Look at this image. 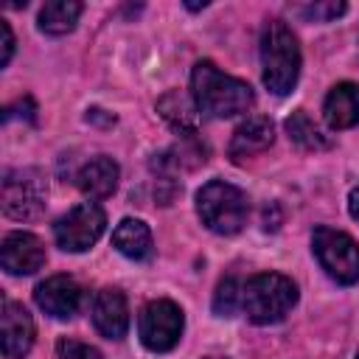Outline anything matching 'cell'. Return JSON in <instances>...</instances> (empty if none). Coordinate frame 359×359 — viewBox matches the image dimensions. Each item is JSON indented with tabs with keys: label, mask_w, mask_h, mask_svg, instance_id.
Wrapping results in <instances>:
<instances>
[{
	"label": "cell",
	"mask_w": 359,
	"mask_h": 359,
	"mask_svg": "<svg viewBox=\"0 0 359 359\" xmlns=\"http://www.w3.org/2000/svg\"><path fill=\"white\" fill-rule=\"evenodd\" d=\"M191 98L205 118H233L252 107V87L222 73L213 62H196L191 73Z\"/></svg>",
	"instance_id": "1"
},
{
	"label": "cell",
	"mask_w": 359,
	"mask_h": 359,
	"mask_svg": "<svg viewBox=\"0 0 359 359\" xmlns=\"http://www.w3.org/2000/svg\"><path fill=\"white\" fill-rule=\"evenodd\" d=\"M261 79L269 93L286 95L300 76V45L283 20H269L261 31Z\"/></svg>",
	"instance_id": "2"
},
{
	"label": "cell",
	"mask_w": 359,
	"mask_h": 359,
	"mask_svg": "<svg viewBox=\"0 0 359 359\" xmlns=\"http://www.w3.org/2000/svg\"><path fill=\"white\" fill-rule=\"evenodd\" d=\"M294 303H297V286L286 275L261 272L252 275L247 283H241V311L255 325L280 323Z\"/></svg>",
	"instance_id": "3"
},
{
	"label": "cell",
	"mask_w": 359,
	"mask_h": 359,
	"mask_svg": "<svg viewBox=\"0 0 359 359\" xmlns=\"http://www.w3.org/2000/svg\"><path fill=\"white\" fill-rule=\"evenodd\" d=\"M196 213L208 230H213L219 236H233L247 222L250 199L241 188H236L224 180H210L196 194Z\"/></svg>",
	"instance_id": "4"
},
{
	"label": "cell",
	"mask_w": 359,
	"mask_h": 359,
	"mask_svg": "<svg viewBox=\"0 0 359 359\" xmlns=\"http://www.w3.org/2000/svg\"><path fill=\"white\" fill-rule=\"evenodd\" d=\"M48 185L36 168H14L3 177V213L17 222L39 219L45 210Z\"/></svg>",
	"instance_id": "5"
},
{
	"label": "cell",
	"mask_w": 359,
	"mask_h": 359,
	"mask_svg": "<svg viewBox=\"0 0 359 359\" xmlns=\"http://www.w3.org/2000/svg\"><path fill=\"white\" fill-rule=\"evenodd\" d=\"M311 247H314L320 266L337 283L351 286L359 280V244L348 233L331 230V227H317L311 236Z\"/></svg>",
	"instance_id": "6"
},
{
	"label": "cell",
	"mask_w": 359,
	"mask_h": 359,
	"mask_svg": "<svg viewBox=\"0 0 359 359\" xmlns=\"http://www.w3.org/2000/svg\"><path fill=\"white\" fill-rule=\"evenodd\" d=\"M107 227V213L95 202L76 205L53 224V238L65 252H84L90 250Z\"/></svg>",
	"instance_id": "7"
},
{
	"label": "cell",
	"mask_w": 359,
	"mask_h": 359,
	"mask_svg": "<svg viewBox=\"0 0 359 359\" xmlns=\"http://www.w3.org/2000/svg\"><path fill=\"white\" fill-rule=\"evenodd\" d=\"M182 309L171 300H151L140 309L137 317V334L140 342L154 351V353H165L171 351L180 337H182Z\"/></svg>",
	"instance_id": "8"
},
{
	"label": "cell",
	"mask_w": 359,
	"mask_h": 359,
	"mask_svg": "<svg viewBox=\"0 0 359 359\" xmlns=\"http://www.w3.org/2000/svg\"><path fill=\"white\" fill-rule=\"evenodd\" d=\"M34 300L45 314L56 320H70L81 309V286L70 275H53L36 286Z\"/></svg>",
	"instance_id": "9"
},
{
	"label": "cell",
	"mask_w": 359,
	"mask_h": 359,
	"mask_svg": "<svg viewBox=\"0 0 359 359\" xmlns=\"http://www.w3.org/2000/svg\"><path fill=\"white\" fill-rule=\"evenodd\" d=\"M0 264L8 275H34L45 264V244L34 233H8L0 247Z\"/></svg>",
	"instance_id": "10"
},
{
	"label": "cell",
	"mask_w": 359,
	"mask_h": 359,
	"mask_svg": "<svg viewBox=\"0 0 359 359\" xmlns=\"http://www.w3.org/2000/svg\"><path fill=\"white\" fill-rule=\"evenodd\" d=\"M0 337H3V353L6 359H22L34 345V320L22 303L3 300L0 314Z\"/></svg>",
	"instance_id": "11"
},
{
	"label": "cell",
	"mask_w": 359,
	"mask_h": 359,
	"mask_svg": "<svg viewBox=\"0 0 359 359\" xmlns=\"http://www.w3.org/2000/svg\"><path fill=\"white\" fill-rule=\"evenodd\" d=\"M272 140H275V126H272V121L264 118V115H252V118H247V121L233 132V140H230L227 154H230L233 163H244V160L261 154L264 149H269Z\"/></svg>",
	"instance_id": "12"
},
{
	"label": "cell",
	"mask_w": 359,
	"mask_h": 359,
	"mask_svg": "<svg viewBox=\"0 0 359 359\" xmlns=\"http://www.w3.org/2000/svg\"><path fill=\"white\" fill-rule=\"evenodd\" d=\"M93 323L107 339H121L129 328L126 297L118 289H101L93 303Z\"/></svg>",
	"instance_id": "13"
},
{
	"label": "cell",
	"mask_w": 359,
	"mask_h": 359,
	"mask_svg": "<svg viewBox=\"0 0 359 359\" xmlns=\"http://www.w3.org/2000/svg\"><path fill=\"white\" fill-rule=\"evenodd\" d=\"M118 177H121V168L112 157H95L90 163H84L76 174V185L84 196L90 199H104L109 196L115 188H118Z\"/></svg>",
	"instance_id": "14"
},
{
	"label": "cell",
	"mask_w": 359,
	"mask_h": 359,
	"mask_svg": "<svg viewBox=\"0 0 359 359\" xmlns=\"http://www.w3.org/2000/svg\"><path fill=\"white\" fill-rule=\"evenodd\" d=\"M323 115L331 129H351L359 123V84L342 81L337 84L323 104Z\"/></svg>",
	"instance_id": "15"
},
{
	"label": "cell",
	"mask_w": 359,
	"mask_h": 359,
	"mask_svg": "<svg viewBox=\"0 0 359 359\" xmlns=\"http://www.w3.org/2000/svg\"><path fill=\"white\" fill-rule=\"evenodd\" d=\"M112 244L121 255L132 258V261H146L154 252L151 244V230L140 222V219H123L115 230H112Z\"/></svg>",
	"instance_id": "16"
},
{
	"label": "cell",
	"mask_w": 359,
	"mask_h": 359,
	"mask_svg": "<svg viewBox=\"0 0 359 359\" xmlns=\"http://www.w3.org/2000/svg\"><path fill=\"white\" fill-rule=\"evenodd\" d=\"M157 112L165 118L168 126H174L182 137L185 135H196V123H199V109L194 104V98H188L185 93L180 90H171L165 93L160 101H157Z\"/></svg>",
	"instance_id": "17"
},
{
	"label": "cell",
	"mask_w": 359,
	"mask_h": 359,
	"mask_svg": "<svg viewBox=\"0 0 359 359\" xmlns=\"http://www.w3.org/2000/svg\"><path fill=\"white\" fill-rule=\"evenodd\" d=\"M157 160H151V168H160L163 174L177 171V168H196L208 160V146L196 140V135H185L174 149L154 154Z\"/></svg>",
	"instance_id": "18"
},
{
	"label": "cell",
	"mask_w": 359,
	"mask_h": 359,
	"mask_svg": "<svg viewBox=\"0 0 359 359\" xmlns=\"http://www.w3.org/2000/svg\"><path fill=\"white\" fill-rule=\"evenodd\" d=\"M79 14H81V3H76V0L45 3L42 11H39V31L50 34V36L70 34L76 28V22H79Z\"/></svg>",
	"instance_id": "19"
},
{
	"label": "cell",
	"mask_w": 359,
	"mask_h": 359,
	"mask_svg": "<svg viewBox=\"0 0 359 359\" xmlns=\"http://www.w3.org/2000/svg\"><path fill=\"white\" fill-rule=\"evenodd\" d=\"M286 135H289V140L294 146H300L306 151H320V149H328L331 146V140L317 129V123L303 109H297V112H292L286 118Z\"/></svg>",
	"instance_id": "20"
},
{
	"label": "cell",
	"mask_w": 359,
	"mask_h": 359,
	"mask_svg": "<svg viewBox=\"0 0 359 359\" xmlns=\"http://www.w3.org/2000/svg\"><path fill=\"white\" fill-rule=\"evenodd\" d=\"M238 309H241V283H238L236 278H224V280L216 286L213 311H216L219 317H233Z\"/></svg>",
	"instance_id": "21"
},
{
	"label": "cell",
	"mask_w": 359,
	"mask_h": 359,
	"mask_svg": "<svg viewBox=\"0 0 359 359\" xmlns=\"http://www.w3.org/2000/svg\"><path fill=\"white\" fill-rule=\"evenodd\" d=\"M345 3H314V6H303V8H297L303 17H309V20H314V22H328V20H334V17H339V14H345Z\"/></svg>",
	"instance_id": "22"
},
{
	"label": "cell",
	"mask_w": 359,
	"mask_h": 359,
	"mask_svg": "<svg viewBox=\"0 0 359 359\" xmlns=\"http://www.w3.org/2000/svg\"><path fill=\"white\" fill-rule=\"evenodd\" d=\"M56 353H59V359H101V353L93 345H84L76 339H59Z\"/></svg>",
	"instance_id": "23"
},
{
	"label": "cell",
	"mask_w": 359,
	"mask_h": 359,
	"mask_svg": "<svg viewBox=\"0 0 359 359\" xmlns=\"http://www.w3.org/2000/svg\"><path fill=\"white\" fill-rule=\"evenodd\" d=\"M11 53H14V34H11V25L0 20V65L3 67L11 62Z\"/></svg>",
	"instance_id": "24"
},
{
	"label": "cell",
	"mask_w": 359,
	"mask_h": 359,
	"mask_svg": "<svg viewBox=\"0 0 359 359\" xmlns=\"http://www.w3.org/2000/svg\"><path fill=\"white\" fill-rule=\"evenodd\" d=\"M348 208H351V216L359 222V185L351 191V196H348Z\"/></svg>",
	"instance_id": "25"
},
{
	"label": "cell",
	"mask_w": 359,
	"mask_h": 359,
	"mask_svg": "<svg viewBox=\"0 0 359 359\" xmlns=\"http://www.w3.org/2000/svg\"><path fill=\"white\" fill-rule=\"evenodd\" d=\"M353 359H359V353H356V356H353Z\"/></svg>",
	"instance_id": "26"
},
{
	"label": "cell",
	"mask_w": 359,
	"mask_h": 359,
	"mask_svg": "<svg viewBox=\"0 0 359 359\" xmlns=\"http://www.w3.org/2000/svg\"><path fill=\"white\" fill-rule=\"evenodd\" d=\"M210 359H216V356H210Z\"/></svg>",
	"instance_id": "27"
}]
</instances>
